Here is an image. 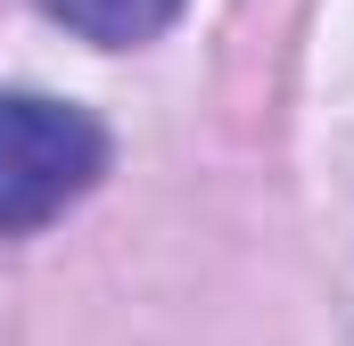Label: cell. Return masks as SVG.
Segmentation results:
<instances>
[{"mask_svg":"<svg viewBox=\"0 0 354 346\" xmlns=\"http://www.w3.org/2000/svg\"><path fill=\"white\" fill-rule=\"evenodd\" d=\"M107 173V132L41 91H0V231H41Z\"/></svg>","mask_w":354,"mask_h":346,"instance_id":"obj_1","label":"cell"},{"mask_svg":"<svg viewBox=\"0 0 354 346\" xmlns=\"http://www.w3.org/2000/svg\"><path fill=\"white\" fill-rule=\"evenodd\" d=\"M66 33H83L99 50H132V42H157L165 25H174L181 0H41Z\"/></svg>","mask_w":354,"mask_h":346,"instance_id":"obj_2","label":"cell"}]
</instances>
